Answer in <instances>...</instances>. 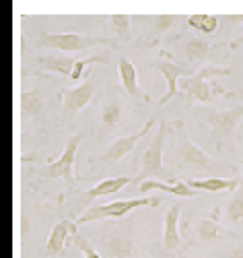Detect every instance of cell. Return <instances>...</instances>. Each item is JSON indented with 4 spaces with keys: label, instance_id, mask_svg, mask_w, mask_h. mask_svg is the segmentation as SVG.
Here are the masks:
<instances>
[{
    "label": "cell",
    "instance_id": "cell-1",
    "mask_svg": "<svg viewBox=\"0 0 243 258\" xmlns=\"http://www.w3.org/2000/svg\"><path fill=\"white\" fill-rule=\"evenodd\" d=\"M173 133H175V157H178V165H184V167H198V169H204L208 174L216 171V174H231L229 165H223L214 161L212 157H208L200 147H198L190 135L186 133V126L182 120H175L173 122Z\"/></svg>",
    "mask_w": 243,
    "mask_h": 258
},
{
    "label": "cell",
    "instance_id": "cell-2",
    "mask_svg": "<svg viewBox=\"0 0 243 258\" xmlns=\"http://www.w3.org/2000/svg\"><path fill=\"white\" fill-rule=\"evenodd\" d=\"M218 75H231V69L225 67H206L194 77H184L182 79V91H186L188 101H202V103H210L214 101L218 95H225L223 89L212 81Z\"/></svg>",
    "mask_w": 243,
    "mask_h": 258
},
{
    "label": "cell",
    "instance_id": "cell-3",
    "mask_svg": "<svg viewBox=\"0 0 243 258\" xmlns=\"http://www.w3.org/2000/svg\"><path fill=\"white\" fill-rule=\"evenodd\" d=\"M200 118L212 131L216 149L223 151L225 145H231V141L237 137V128L243 118V105L229 107V110H202Z\"/></svg>",
    "mask_w": 243,
    "mask_h": 258
},
{
    "label": "cell",
    "instance_id": "cell-4",
    "mask_svg": "<svg viewBox=\"0 0 243 258\" xmlns=\"http://www.w3.org/2000/svg\"><path fill=\"white\" fill-rule=\"evenodd\" d=\"M165 122L159 126L157 137L152 139V143L146 147V151L142 153L140 161V180H163L171 174H167V169L163 165V145H165Z\"/></svg>",
    "mask_w": 243,
    "mask_h": 258
},
{
    "label": "cell",
    "instance_id": "cell-5",
    "mask_svg": "<svg viewBox=\"0 0 243 258\" xmlns=\"http://www.w3.org/2000/svg\"><path fill=\"white\" fill-rule=\"evenodd\" d=\"M157 205H159V199H146V197H142V199H130V201L107 203L103 207H91L78 219V223H89V221L103 219V217L118 219V217H124L126 213H130L132 209H136V207H157Z\"/></svg>",
    "mask_w": 243,
    "mask_h": 258
},
{
    "label": "cell",
    "instance_id": "cell-6",
    "mask_svg": "<svg viewBox=\"0 0 243 258\" xmlns=\"http://www.w3.org/2000/svg\"><path fill=\"white\" fill-rule=\"evenodd\" d=\"M83 137H85L83 133L74 135L68 141V145H66L64 153L54 163H50L48 167H43L41 174L46 178H62L66 182H72L74 180V157H76V149H78V143L83 141Z\"/></svg>",
    "mask_w": 243,
    "mask_h": 258
},
{
    "label": "cell",
    "instance_id": "cell-7",
    "mask_svg": "<svg viewBox=\"0 0 243 258\" xmlns=\"http://www.w3.org/2000/svg\"><path fill=\"white\" fill-rule=\"evenodd\" d=\"M97 44L99 46L107 44V39L87 37V35H78V33H46L39 39V46H50V48H58L64 52H76V50H85V48H91Z\"/></svg>",
    "mask_w": 243,
    "mask_h": 258
},
{
    "label": "cell",
    "instance_id": "cell-8",
    "mask_svg": "<svg viewBox=\"0 0 243 258\" xmlns=\"http://www.w3.org/2000/svg\"><path fill=\"white\" fill-rule=\"evenodd\" d=\"M152 126H154V118H148L138 133L130 135V137L116 139L112 145L105 149V153H103V163H114V161H120L122 157H126V155L132 151V149H134V147H136V145H138V143L152 131Z\"/></svg>",
    "mask_w": 243,
    "mask_h": 258
},
{
    "label": "cell",
    "instance_id": "cell-9",
    "mask_svg": "<svg viewBox=\"0 0 243 258\" xmlns=\"http://www.w3.org/2000/svg\"><path fill=\"white\" fill-rule=\"evenodd\" d=\"M152 69H157L161 73V77L167 81V93L159 99V105H165L169 99H173L175 95H178V85L184 79V67L178 62L169 60V58H163V60L152 62Z\"/></svg>",
    "mask_w": 243,
    "mask_h": 258
},
{
    "label": "cell",
    "instance_id": "cell-10",
    "mask_svg": "<svg viewBox=\"0 0 243 258\" xmlns=\"http://www.w3.org/2000/svg\"><path fill=\"white\" fill-rule=\"evenodd\" d=\"M93 89H95V83L91 79H87L83 85H78V87L64 91V95H62V99H64V114H76V112L85 110L87 103L91 101V97L95 93Z\"/></svg>",
    "mask_w": 243,
    "mask_h": 258
},
{
    "label": "cell",
    "instance_id": "cell-11",
    "mask_svg": "<svg viewBox=\"0 0 243 258\" xmlns=\"http://www.w3.org/2000/svg\"><path fill=\"white\" fill-rule=\"evenodd\" d=\"M180 215H182V205H171V209L165 213V219H163V248L165 250H175L182 246Z\"/></svg>",
    "mask_w": 243,
    "mask_h": 258
},
{
    "label": "cell",
    "instance_id": "cell-12",
    "mask_svg": "<svg viewBox=\"0 0 243 258\" xmlns=\"http://www.w3.org/2000/svg\"><path fill=\"white\" fill-rule=\"evenodd\" d=\"M118 69H120V79H122V85H124V89L130 93V95H134L142 101H148L150 97L142 93L140 89V81H138V71L136 67L132 64L128 58H120L118 62Z\"/></svg>",
    "mask_w": 243,
    "mask_h": 258
},
{
    "label": "cell",
    "instance_id": "cell-13",
    "mask_svg": "<svg viewBox=\"0 0 243 258\" xmlns=\"http://www.w3.org/2000/svg\"><path fill=\"white\" fill-rule=\"evenodd\" d=\"M148 190H163V192H167V195L184 197V199H192V197L198 195L196 190H192L184 182H173V184H165V182H159V180H144V182H140V186H138L140 195H146Z\"/></svg>",
    "mask_w": 243,
    "mask_h": 258
},
{
    "label": "cell",
    "instance_id": "cell-14",
    "mask_svg": "<svg viewBox=\"0 0 243 258\" xmlns=\"http://www.w3.org/2000/svg\"><path fill=\"white\" fill-rule=\"evenodd\" d=\"M188 186L192 190H204V192H231L239 188L237 178H204V180H190Z\"/></svg>",
    "mask_w": 243,
    "mask_h": 258
},
{
    "label": "cell",
    "instance_id": "cell-15",
    "mask_svg": "<svg viewBox=\"0 0 243 258\" xmlns=\"http://www.w3.org/2000/svg\"><path fill=\"white\" fill-rule=\"evenodd\" d=\"M132 182L130 176H118V178H107L103 180L101 184L93 186L89 192H87V197L89 199H97V197H107V195H116V192H122L128 184Z\"/></svg>",
    "mask_w": 243,
    "mask_h": 258
},
{
    "label": "cell",
    "instance_id": "cell-16",
    "mask_svg": "<svg viewBox=\"0 0 243 258\" xmlns=\"http://www.w3.org/2000/svg\"><path fill=\"white\" fill-rule=\"evenodd\" d=\"M76 231V223H72V221H60V223H56V227H54V231H52V235H50V240H48V244H46V250L48 252H52V254H58L62 248H64V242H66V238H68L70 233H74Z\"/></svg>",
    "mask_w": 243,
    "mask_h": 258
},
{
    "label": "cell",
    "instance_id": "cell-17",
    "mask_svg": "<svg viewBox=\"0 0 243 258\" xmlns=\"http://www.w3.org/2000/svg\"><path fill=\"white\" fill-rule=\"evenodd\" d=\"M210 50H212V44H210V41H206V39H198V37L188 39V41H186V48H184L186 58H188L190 64H200V62H204Z\"/></svg>",
    "mask_w": 243,
    "mask_h": 258
},
{
    "label": "cell",
    "instance_id": "cell-18",
    "mask_svg": "<svg viewBox=\"0 0 243 258\" xmlns=\"http://www.w3.org/2000/svg\"><path fill=\"white\" fill-rule=\"evenodd\" d=\"M196 233H198V238L204 240V242H218V240L225 235L223 229H220V225L216 223V219L198 221V225H196Z\"/></svg>",
    "mask_w": 243,
    "mask_h": 258
},
{
    "label": "cell",
    "instance_id": "cell-19",
    "mask_svg": "<svg viewBox=\"0 0 243 258\" xmlns=\"http://www.w3.org/2000/svg\"><path fill=\"white\" fill-rule=\"evenodd\" d=\"M218 17L214 15H190L188 17V25L196 31H202V33H214L218 27Z\"/></svg>",
    "mask_w": 243,
    "mask_h": 258
},
{
    "label": "cell",
    "instance_id": "cell-20",
    "mask_svg": "<svg viewBox=\"0 0 243 258\" xmlns=\"http://www.w3.org/2000/svg\"><path fill=\"white\" fill-rule=\"evenodd\" d=\"M41 64L46 69L58 73V75H72V69H74V60L72 58H62V56H50V58H41Z\"/></svg>",
    "mask_w": 243,
    "mask_h": 258
},
{
    "label": "cell",
    "instance_id": "cell-21",
    "mask_svg": "<svg viewBox=\"0 0 243 258\" xmlns=\"http://www.w3.org/2000/svg\"><path fill=\"white\" fill-rule=\"evenodd\" d=\"M107 250L112 252V258H130L134 254V246L126 238H107L105 240Z\"/></svg>",
    "mask_w": 243,
    "mask_h": 258
},
{
    "label": "cell",
    "instance_id": "cell-22",
    "mask_svg": "<svg viewBox=\"0 0 243 258\" xmlns=\"http://www.w3.org/2000/svg\"><path fill=\"white\" fill-rule=\"evenodd\" d=\"M227 219L235 225H243V190H237L235 199L227 205Z\"/></svg>",
    "mask_w": 243,
    "mask_h": 258
},
{
    "label": "cell",
    "instance_id": "cell-23",
    "mask_svg": "<svg viewBox=\"0 0 243 258\" xmlns=\"http://www.w3.org/2000/svg\"><path fill=\"white\" fill-rule=\"evenodd\" d=\"M101 120H103V124H105L107 128H114V126H118V124H120V120H122V105H120V101H118V99H114L112 103H109V105L105 107Z\"/></svg>",
    "mask_w": 243,
    "mask_h": 258
},
{
    "label": "cell",
    "instance_id": "cell-24",
    "mask_svg": "<svg viewBox=\"0 0 243 258\" xmlns=\"http://www.w3.org/2000/svg\"><path fill=\"white\" fill-rule=\"evenodd\" d=\"M21 107H23L25 114H31V116H37L39 114V107H41V99L35 95V93H21Z\"/></svg>",
    "mask_w": 243,
    "mask_h": 258
},
{
    "label": "cell",
    "instance_id": "cell-25",
    "mask_svg": "<svg viewBox=\"0 0 243 258\" xmlns=\"http://www.w3.org/2000/svg\"><path fill=\"white\" fill-rule=\"evenodd\" d=\"M72 242H74V246L87 256V258H101L99 256V252L91 246V242L85 238V235H80V233H74V238H72Z\"/></svg>",
    "mask_w": 243,
    "mask_h": 258
},
{
    "label": "cell",
    "instance_id": "cell-26",
    "mask_svg": "<svg viewBox=\"0 0 243 258\" xmlns=\"http://www.w3.org/2000/svg\"><path fill=\"white\" fill-rule=\"evenodd\" d=\"M91 62H107L105 58H101V56H91V58H83V60H74V69H72V75H70V79L72 81H80V77H83V71L89 67Z\"/></svg>",
    "mask_w": 243,
    "mask_h": 258
},
{
    "label": "cell",
    "instance_id": "cell-27",
    "mask_svg": "<svg viewBox=\"0 0 243 258\" xmlns=\"http://www.w3.org/2000/svg\"><path fill=\"white\" fill-rule=\"evenodd\" d=\"M112 23H114V29L120 37H126L130 33V17L128 15H114Z\"/></svg>",
    "mask_w": 243,
    "mask_h": 258
},
{
    "label": "cell",
    "instance_id": "cell-28",
    "mask_svg": "<svg viewBox=\"0 0 243 258\" xmlns=\"http://www.w3.org/2000/svg\"><path fill=\"white\" fill-rule=\"evenodd\" d=\"M175 21H178V17L175 15H159V17H154V33H163V31H167Z\"/></svg>",
    "mask_w": 243,
    "mask_h": 258
},
{
    "label": "cell",
    "instance_id": "cell-29",
    "mask_svg": "<svg viewBox=\"0 0 243 258\" xmlns=\"http://www.w3.org/2000/svg\"><path fill=\"white\" fill-rule=\"evenodd\" d=\"M229 258H243V246L233 248V250H231V254H229Z\"/></svg>",
    "mask_w": 243,
    "mask_h": 258
},
{
    "label": "cell",
    "instance_id": "cell-30",
    "mask_svg": "<svg viewBox=\"0 0 243 258\" xmlns=\"http://www.w3.org/2000/svg\"><path fill=\"white\" fill-rule=\"evenodd\" d=\"M233 50H243V35L241 37H237L235 41H231V44H229Z\"/></svg>",
    "mask_w": 243,
    "mask_h": 258
},
{
    "label": "cell",
    "instance_id": "cell-31",
    "mask_svg": "<svg viewBox=\"0 0 243 258\" xmlns=\"http://www.w3.org/2000/svg\"><path fill=\"white\" fill-rule=\"evenodd\" d=\"M227 97H233V99H243V87L241 89H237L235 93H225Z\"/></svg>",
    "mask_w": 243,
    "mask_h": 258
},
{
    "label": "cell",
    "instance_id": "cell-32",
    "mask_svg": "<svg viewBox=\"0 0 243 258\" xmlns=\"http://www.w3.org/2000/svg\"><path fill=\"white\" fill-rule=\"evenodd\" d=\"M241 169H243V159H241Z\"/></svg>",
    "mask_w": 243,
    "mask_h": 258
}]
</instances>
